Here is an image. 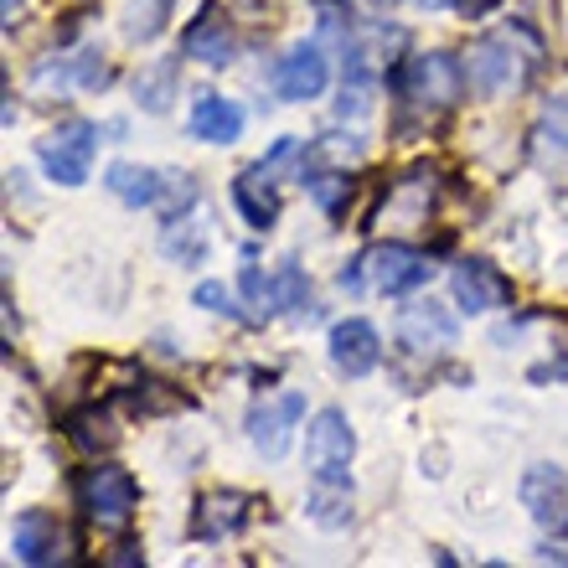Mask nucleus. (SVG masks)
Masks as SVG:
<instances>
[{"instance_id":"obj_18","label":"nucleus","mask_w":568,"mask_h":568,"mask_svg":"<svg viewBox=\"0 0 568 568\" xmlns=\"http://www.w3.org/2000/svg\"><path fill=\"white\" fill-rule=\"evenodd\" d=\"M532 155L548 171H568V104L554 99V104L538 114V130H532Z\"/></svg>"},{"instance_id":"obj_10","label":"nucleus","mask_w":568,"mask_h":568,"mask_svg":"<svg viewBox=\"0 0 568 568\" xmlns=\"http://www.w3.org/2000/svg\"><path fill=\"white\" fill-rule=\"evenodd\" d=\"M460 89H465V62H455L449 52L414 58V68H408V99H419V104L445 109L460 99Z\"/></svg>"},{"instance_id":"obj_14","label":"nucleus","mask_w":568,"mask_h":568,"mask_svg":"<svg viewBox=\"0 0 568 568\" xmlns=\"http://www.w3.org/2000/svg\"><path fill=\"white\" fill-rule=\"evenodd\" d=\"M186 135L202 145H233L243 135V109L223 93H196L192 114H186Z\"/></svg>"},{"instance_id":"obj_15","label":"nucleus","mask_w":568,"mask_h":568,"mask_svg":"<svg viewBox=\"0 0 568 568\" xmlns=\"http://www.w3.org/2000/svg\"><path fill=\"white\" fill-rule=\"evenodd\" d=\"M248 507H254V496H243V491H212L196 501V538H233L243 523H248Z\"/></svg>"},{"instance_id":"obj_3","label":"nucleus","mask_w":568,"mask_h":568,"mask_svg":"<svg viewBox=\"0 0 568 568\" xmlns=\"http://www.w3.org/2000/svg\"><path fill=\"white\" fill-rule=\"evenodd\" d=\"M78 501H83L93 527L120 532V527L135 517V480H130V470H120V465H93L89 476L78 480Z\"/></svg>"},{"instance_id":"obj_1","label":"nucleus","mask_w":568,"mask_h":568,"mask_svg":"<svg viewBox=\"0 0 568 568\" xmlns=\"http://www.w3.org/2000/svg\"><path fill=\"white\" fill-rule=\"evenodd\" d=\"M527 73H532V52H523V47L511 42V31L480 37L470 47V58H465V83L480 99H507V93H517L527 83Z\"/></svg>"},{"instance_id":"obj_13","label":"nucleus","mask_w":568,"mask_h":568,"mask_svg":"<svg viewBox=\"0 0 568 568\" xmlns=\"http://www.w3.org/2000/svg\"><path fill=\"white\" fill-rule=\"evenodd\" d=\"M68 538H62L58 517H47V511H21L11 527V554L16 564H58Z\"/></svg>"},{"instance_id":"obj_24","label":"nucleus","mask_w":568,"mask_h":568,"mask_svg":"<svg viewBox=\"0 0 568 568\" xmlns=\"http://www.w3.org/2000/svg\"><path fill=\"white\" fill-rule=\"evenodd\" d=\"M243 295L270 315L274 305H280V280H270V274H258V264H248V270H243Z\"/></svg>"},{"instance_id":"obj_23","label":"nucleus","mask_w":568,"mask_h":568,"mask_svg":"<svg viewBox=\"0 0 568 568\" xmlns=\"http://www.w3.org/2000/svg\"><path fill=\"white\" fill-rule=\"evenodd\" d=\"M165 6H171V0H145V6H130V11H124V37H130V42H150V37H155V31L165 27Z\"/></svg>"},{"instance_id":"obj_2","label":"nucleus","mask_w":568,"mask_h":568,"mask_svg":"<svg viewBox=\"0 0 568 568\" xmlns=\"http://www.w3.org/2000/svg\"><path fill=\"white\" fill-rule=\"evenodd\" d=\"M357 455V434L346 424L342 408H321L305 429V465H311V480H326V486H352L346 465Z\"/></svg>"},{"instance_id":"obj_11","label":"nucleus","mask_w":568,"mask_h":568,"mask_svg":"<svg viewBox=\"0 0 568 568\" xmlns=\"http://www.w3.org/2000/svg\"><path fill=\"white\" fill-rule=\"evenodd\" d=\"M326 83H331V68L321 47H295L280 62V73H274V93H280L284 104H311V99L326 93Z\"/></svg>"},{"instance_id":"obj_21","label":"nucleus","mask_w":568,"mask_h":568,"mask_svg":"<svg viewBox=\"0 0 568 568\" xmlns=\"http://www.w3.org/2000/svg\"><path fill=\"white\" fill-rule=\"evenodd\" d=\"M311 523L315 527H346L352 523V486H326V480H315L311 491Z\"/></svg>"},{"instance_id":"obj_25","label":"nucleus","mask_w":568,"mask_h":568,"mask_svg":"<svg viewBox=\"0 0 568 568\" xmlns=\"http://www.w3.org/2000/svg\"><path fill=\"white\" fill-rule=\"evenodd\" d=\"M196 305H202V311H217V315H239V305H233V290H227V284H217V280H202L196 284Z\"/></svg>"},{"instance_id":"obj_6","label":"nucleus","mask_w":568,"mask_h":568,"mask_svg":"<svg viewBox=\"0 0 568 568\" xmlns=\"http://www.w3.org/2000/svg\"><path fill=\"white\" fill-rule=\"evenodd\" d=\"M455 342H460V321L439 300H419L398 315V346L408 357H445Z\"/></svg>"},{"instance_id":"obj_17","label":"nucleus","mask_w":568,"mask_h":568,"mask_svg":"<svg viewBox=\"0 0 568 568\" xmlns=\"http://www.w3.org/2000/svg\"><path fill=\"white\" fill-rule=\"evenodd\" d=\"M104 186L120 196L124 207H155V202H161V192H165V176H161V171H150V165L120 161V165H109Z\"/></svg>"},{"instance_id":"obj_7","label":"nucleus","mask_w":568,"mask_h":568,"mask_svg":"<svg viewBox=\"0 0 568 568\" xmlns=\"http://www.w3.org/2000/svg\"><path fill=\"white\" fill-rule=\"evenodd\" d=\"M362 280L373 284L377 295H408L429 280V258L408 243H383V248L362 254Z\"/></svg>"},{"instance_id":"obj_22","label":"nucleus","mask_w":568,"mask_h":568,"mask_svg":"<svg viewBox=\"0 0 568 568\" xmlns=\"http://www.w3.org/2000/svg\"><path fill=\"white\" fill-rule=\"evenodd\" d=\"M161 248L171 258H181V264H202V254H207V223H181V217H171L161 233Z\"/></svg>"},{"instance_id":"obj_19","label":"nucleus","mask_w":568,"mask_h":568,"mask_svg":"<svg viewBox=\"0 0 568 568\" xmlns=\"http://www.w3.org/2000/svg\"><path fill=\"white\" fill-rule=\"evenodd\" d=\"M186 58L207 62V68H223V62H233V52H239V42H233V31L223 27V16H207V21H196L192 31H186Z\"/></svg>"},{"instance_id":"obj_16","label":"nucleus","mask_w":568,"mask_h":568,"mask_svg":"<svg viewBox=\"0 0 568 568\" xmlns=\"http://www.w3.org/2000/svg\"><path fill=\"white\" fill-rule=\"evenodd\" d=\"M233 202H239L243 223L258 227V233H270V227L280 223V196H274L264 165H254V171H243V176L233 181Z\"/></svg>"},{"instance_id":"obj_8","label":"nucleus","mask_w":568,"mask_h":568,"mask_svg":"<svg viewBox=\"0 0 568 568\" xmlns=\"http://www.w3.org/2000/svg\"><path fill=\"white\" fill-rule=\"evenodd\" d=\"M305 419V398L300 393H280V398H264L248 414V445L264 455V460H280L290 439H295V424Z\"/></svg>"},{"instance_id":"obj_5","label":"nucleus","mask_w":568,"mask_h":568,"mask_svg":"<svg viewBox=\"0 0 568 568\" xmlns=\"http://www.w3.org/2000/svg\"><path fill=\"white\" fill-rule=\"evenodd\" d=\"M517 496H523L527 517H532L542 532L568 538V470L564 465H527Z\"/></svg>"},{"instance_id":"obj_27","label":"nucleus","mask_w":568,"mask_h":568,"mask_svg":"<svg viewBox=\"0 0 568 568\" xmlns=\"http://www.w3.org/2000/svg\"><path fill=\"white\" fill-rule=\"evenodd\" d=\"M0 6H6V16H16V6H21V0H0Z\"/></svg>"},{"instance_id":"obj_26","label":"nucleus","mask_w":568,"mask_h":568,"mask_svg":"<svg viewBox=\"0 0 568 568\" xmlns=\"http://www.w3.org/2000/svg\"><path fill=\"white\" fill-rule=\"evenodd\" d=\"M280 305H290V311H300V305H311V280L290 264V270H280Z\"/></svg>"},{"instance_id":"obj_12","label":"nucleus","mask_w":568,"mask_h":568,"mask_svg":"<svg viewBox=\"0 0 568 568\" xmlns=\"http://www.w3.org/2000/svg\"><path fill=\"white\" fill-rule=\"evenodd\" d=\"M449 290H455V305L465 315H486L496 305H507V280L486 264V258H465L460 270L449 274Z\"/></svg>"},{"instance_id":"obj_9","label":"nucleus","mask_w":568,"mask_h":568,"mask_svg":"<svg viewBox=\"0 0 568 568\" xmlns=\"http://www.w3.org/2000/svg\"><path fill=\"white\" fill-rule=\"evenodd\" d=\"M383 362V336H377L373 321H342V326H331V367L346 377H367Z\"/></svg>"},{"instance_id":"obj_4","label":"nucleus","mask_w":568,"mask_h":568,"mask_svg":"<svg viewBox=\"0 0 568 568\" xmlns=\"http://www.w3.org/2000/svg\"><path fill=\"white\" fill-rule=\"evenodd\" d=\"M93 150H99V124L73 120V124H62V130H52L37 155H42V171L58 186H83L93 171Z\"/></svg>"},{"instance_id":"obj_20","label":"nucleus","mask_w":568,"mask_h":568,"mask_svg":"<svg viewBox=\"0 0 568 568\" xmlns=\"http://www.w3.org/2000/svg\"><path fill=\"white\" fill-rule=\"evenodd\" d=\"M176 78H181V68L171 58H161L155 68H145V73L135 78L140 109H150V114H165V109H171V99H176Z\"/></svg>"}]
</instances>
